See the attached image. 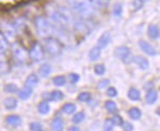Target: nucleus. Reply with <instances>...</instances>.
<instances>
[{
  "label": "nucleus",
  "mask_w": 160,
  "mask_h": 131,
  "mask_svg": "<svg viewBox=\"0 0 160 131\" xmlns=\"http://www.w3.org/2000/svg\"><path fill=\"white\" fill-rule=\"evenodd\" d=\"M43 97L47 100H51V101H59V100H62L64 98V94L62 93L59 90H56V91L52 92H46V93H43Z\"/></svg>",
  "instance_id": "9"
},
{
  "label": "nucleus",
  "mask_w": 160,
  "mask_h": 131,
  "mask_svg": "<svg viewBox=\"0 0 160 131\" xmlns=\"http://www.w3.org/2000/svg\"><path fill=\"white\" fill-rule=\"evenodd\" d=\"M100 53H102V49H99L97 46L93 47L89 52V58L91 61H97L100 56Z\"/></svg>",
  "instance_id": "25"
},
{
  "label": "nucleus",
  "mask_w": 160,
  "mask_h": 131,
  "mask_svg": "<svg viewBox=\"0 0 160 131\" xmlns=\"http://www.w3.org/2000/svg\"><path fill=\"white\" fill-rule=\"evenodd\" d=\"M0 29L2 31L1 33L6 37H13L16 34V28L11 22H7V20H1L0 22Z\"/></svg>",
  "instance_id": "8"
},
{
  "label": "nucleus",
  "mask_w": 160,
  "mask_h": 131,
  "mask_svg": "<svg viewBox=\"0 0 160 131\" xmlns=\"http://www.w3.org/2000/svg\"><path fill=\"white\" fill-rule=\"evenodd\" d=\"M38 84V77L35 75V74H30L29 76L26 78V81H25V86H28V87H34L35 85Z\"/></svg>",
  "instance_id": "17"
},
{
  "label": "nucleus",
  "mask_w": 160,
  "mask_h": 131,
  "mask_svg": "<svg viewBox=\"0 0 160 131\" xmlns=\"http://www.w3.org/2000/svg\"><path fill=\"white\" fill-rule=\"evenodd\" d=\"M34 26L38 35L44 38L50 37L55 34V25L47 17L38 15L34 18Z\"/></svg>",
  "instance_id": "3"
},
{
  "label": "nucleus",
  "mask_w": 160,
  "mask_h": 131,
  "mask_svg": "<svg viewBox=\"0 0 160 131\" xmlns=\"http://www.w3.org/2000/svg\"><path fill=\"white\" fill-rule=\"evenodd\" d=\"M44 46L50 56H59L62 52V44L53 36L44 38Z\"/></svg>",
  "instance_id": "4"
},
{
  "label": "nucleus",
  "mask_w": 160,
  "mask_h": 131,
  "mask_svg": "<svg viewBox=\"0 0 160 131\" xmlns=\"http://www.w3.org/2000/svg\"><path fill=\"white\" fill-rule=\"evenodd\" d=\"M113 127H114V124H113L112 119H107L105 120L104 131H113Z\"/></svg>",
  "instance_id": "36"
},
{
  "label": "nucleus",
  "mask_w": 160,
  "mask_h": 131,
  "mask_svg": "<svg viewBox=\"0 0 160 131\" xmlns=\"http://www.w3.org/2000/svg\"><path fill=\"white\" fill-rule=\"evenodd\" d=\"M52 82L56 86H63L65 85L66 83V77L65 76H56L55 78L52 79Z\"/></svg>",
  "instance_id": "30"
},
{
  "label": "nucleus",
  "mask_w": 160,
  "mask_h": 131,
  "mask_svg": "<svg viewBox=\"0 0 160 131\" xmlns=\"http://www.w3.org/2000/svg\"><path fill=\"white\" fill-rule=\"evenodd\" d=\"M12 50H13V56H14V59L17 61L18 63H25L27 61L28 56V51L22 47V45L19 44L15 43L12 47Z\"/></svg>",
  "instance_id": "6"
},
{
  "label": "nucleus",
  "mask_w": 160,
  "mask_h": 131,
  "mask_svg": "<svg viewBox=\"0 0 160 131\" xmlns=\"http://www.w3.org/2000/svg\"><path fill=\"white\" fill-rule=\"evenodd\" d=\"M157 99H158V93H157V91H155V90H149L148 93H146V96H145L146 104H153L157 101Z\"/></svg>",
  "instance_id": "18"
},
{
  "label": "nucleus",
  "mask_w": 160,
  "mask_h": 131,
  "mask_svg": "<svg viewBox=\"0 0 160 131\" xmlns=\"http://www.w3.org/2000/svg\"><path fill=\"white\" fill-rule=\"evenodd\" d=\"M111 41V34L110 32L106 31L102 33V35H100V37L98 38V42H97V47L99 48V49H104V48L107 47L108 45H109Z\"/></svg>",
  "instance_id": "11"
},
{
  "label": "nucleus",
  "mask_w": 160,
  "mask_h": 131,
  "mask_svg": "<svg viewBox=\"0 0 160 131\" xmlns=\"http://www.w3.org/2000/svg\"><path fill=\"white\" fill-rule=\"evenodd\" d=\"M29 55V58L34 62H40V61L43 60L44 55H45V50H44V47L41 45L38 42H34L31 45V48L28 52Z\"/></svg>",
  "instance_id": "5"
},
{
  "label": "nucleus",
  "mask_w": 160,
  "mask_h": 131,
  "mask_svg": "<svg viewBox=\"0 0 160 131\" xmlns=\"http://www.w3.org/2000/svg\"><path fill=\"white\" fill-rule=\"evenodd\" d=\"M84 117H86V115H84V112H78L76 113V114H74L73 116V123L74 124H80L81 122H83Z\"/></svg>",
  "instance_id": "33"
},
{
  "label": "nucleus",
  "mask_w": 160,
  "mask_h": 131,
  "mask_svg": "<svg viewBox=\"0 0 160 131\" xmlns=\"http://www.w3.org/2000/svg\"><path fill=\"white\" fill-rule=\"evenodd\" d=\"M122 11H123L122 4L121 3L114 4V7H113V15H115V16H120V15H122Z\"/></svg>",
  "instance_id": "39"
},
{
  "label": "nucleus",
  "mask_w": 160,
  "mask_h": 131,
  "mask_svg": "<svg viewBox=\"0 0 160 131\" xmlns=\"http://www.w3.org/2000/svg\"><path fill=\"white\" fill-rule=\"evenodd\" d=\"M141 2H146V1H148V0H140Z\"/></svg>",
  "instance_id": "45"
},
{
  "label": "nucleus",
  "mask_w": 160,
  "mask_h": 131,
  "mask_svg": "<svg viewBox=\"0 0 160 131\" xmlns=\"http://www.w3.org/2000/svg\"><path fill=\"white\" fill-rule=\"evenodd\" d=\"M128 115H129V117L131 119L138 120V119H141L142 112H141V110L139 109V108L133 107V108H130V109L128 110Z\"/></svg>",
  "instance_id": "22"
},
{
  "label": "nucleus",
  "mask_w": 160,
  "mask_h": 131,
  "mask_svg": "<svg viewBox=\"0 0 160 131\" xmlns=\"http://www.w3.org/2000/svg\"><path fill=\"white\" fill-rule=\"evenodd\" d=\"M114 55L118 59L123 61L125 64H128L131 61V52L130 49L126 46H120L114 51Z\"/></svg>",
  "instance_id": "7"
},
{
  "label": "nucleus",
  "mask_w": 160,
  "mask_h": 131,
  "mask_svg": "<svg viewBox=\"0 0 160 131\" xmlns=\"http://www.w3.org/2000/svg\"><path fill=\"white\" fill-rule=\"evenodd\" d=\"M69 7L82 18H90L94 14L91 0H66Z\"/></svg>",
  "instance_id": "2"
},
{
  "label": "nucleus",
  "mask_w": 160,
  "mask_h": 131,
  "mask_svg": "<svg viewBox=\"0 0 160 131\" xmlns=\"http://www.w3.org/2000/svg\"><path fill=\"white\" fill-rule=\"evenodd\" d=\"M50 128L52 131H62L64 128V122L61 117H56L52 119L50 124Z\"/></svg>",
  "instance_id": "16"
},
{
  "label": "nucleus",
  "mask_w": 160,
  "mask_h": 131,
  "mask_svg": "<svg viewBox=\"0 0 160 131\" xmlns=\"http://www.w3.org/2000/svg\"><path fill=\"white\" fill-rule=\"evenodd\" d=\"M4 107L8 110H14L16 109L17 107V99L14 98V97H8V98L4 99Z\"/></svg>",
  "instance_id": "23"
},
{
  "label": "nucleus",
  "mask_w": 160,
  "mask_h": 131,
  "mask_svg": "<svg viewBox=\"0 0 160 131\" xmlns=\"http://www.w3.org/2000/svg\"><path fill=\"white\" fill-rule=\"evenodd\" d=\"M127 96H128V98H129L130 100H132V101H139V100L141 99L140 91L135 89V87H131L129 91H128Z\"/></svg>",
  "instance_id": "20"
},
{
  "label": "nucleus",
  "mask_w": 160,
  "mask_h": 131,
  "mask_svg": "<svg viewBox=\"0 0 160 131\" xmlns=\"http://www.w3.org/2000/svg\"><path fill=\"white\" fill-rule=\"evenodd\" d=\"M10 70V64L3 58V55H0V74H6Z\"/></svg>",
  "instance_id": "26"
},
{
  "label": "nucleus",
  "mask_w": 160,
  "mask_h": 131,
  "mask_svg": "<svg viewBox=\"0 0 160 131\" xmlns=\"http://www.w3.org/2000/svg\"><path fill=\"white\" fill-rule=\"evenodd\" d=\"M18 97H19V99H22V100H27V99H29L31 96H32V93H33V91H32V89L31 87H28V86H24L22 89H20L18 92Z\"/></svg>",
  "instance_id": "15"
},
{
  "label": "nucleus",
  "mask_w": 160,
  "mask_h": 131,
  "mask_svg": "<svg viewBox=\"0 0 160 131\" xmlns=\"http://www.w3.org/2000/svg\"><path fill=\"white\" fill-rule=\"evenodd\" d=\"M75 28L77 29V31L81 32V33H88L89 32V27L87 26V22H77L76 25H75Z\"/></svg>",
  "instance_id": "29"
},
{
  "label": "nucleus",
  "mask_w": 160,
  "mask_h": 131,
  "mask_svg": "<svg viewBox=\"0 0 160 131\" xmlns=\"http://www.w3.org/2000/svg\"><path fill=\"white\" fill-rule=\"evenodd\" d=\"M94 71L96 75H104V74L106 73V67L105 65H102V64H96V65L94 66Z\"/></svg>",
  "instance_id": "35"
},
{
  "label": "nucleus",
  "mask_w": 160,
  "mask_h": 131,
  "mask_svg": "<svg viewBox=\"0 0 160 131\" xmlns=\"http://www.w3.org/2000/svg\"><path fill=\"white\" fill-rule=\"evenodd\" d=\"M111 119H112V122H113V124H114V126H122L123 123H124L122 116H120L118 114H113V117Z\"/></svg>",
  "instance_id": "38"
},
{
  "label": "nucleus",
  "mask_w": 160,
  "mask_h": 131,
  "mask_svg": "<svg viewBox=\"0 0 160 131\" xmlns=\"http://www.w3.org/2000/svg\"><path fill=\"white\" fill-rule=\"evenodd\" d=\"M122 126H123V128H124V131H132L133 130V126H132L131 123L124 122Z\"/></svg>",
  "instance_id": "43"
},
{
  "label": "nucleus",
  "mask_w": 160,
  "mask_h": 131,
  "mask_svg": "<svg viewBox=\"0 0 160 131\" xmlns=\"http://www.w3.org/2000/svg\"><path fill=\"white\" fill-rule=\"evenodd\" d=\"M107 95L109 97H117L118 96L117 89H115V87H113V86L108 87V89H107Z\"/></svg>",
  "instance_id": "41"
},
{
  "label": "nucleus",
  "mask_w": 160,
  "mask_h": 131,
  "mask_svg": "<svg viewBox=\"0 0 160 131\" xmlns=\"http://www.w3.org/2000/svg\"><path fill=\"white\" fill-rule=\"evenodd\" d=\"M68 131H80V129L77 126H72V127H69Z\"/></svg>",
  "instance_id": "44"
},
{
  "label": "nucleus",
  "mask_w": 160,
  "mask_h": 131,
  "mask_svg": "<svg viewBox=\"0 0 160 131\" xmlns=\"http://www.w3.org/2000/svg\"><path fill=\"white\" fill-rule=\"evenodd\" d=\"M49 18L53 25L65 28L71 25L72 20H73V16H72L71 11L68 9L58 7V9L49 11Z\"/></svg>",
  "instance_id": "1"
},
{
  "label": "nucleus",
  "mask_w": 160,
  "mask_h": 131,
  "mask_svg": "<svg viewBox=\"0 0 160 131\" xmlns=\"http://www.w3.org/2000/svg\"><path fill=\"white\" fill-rule=\"evenodd\" d=\"M51 71H52V67H51L50 64L44 63L41 65V67L38 68V75L41 77H43V78H47L51 74Z\"/></svg>",
  "instance_id": "14"
},
{
  "label": "nucleus",
  "mask_w": 160,
  "mask_h": 131,
  "mask_svg": "<svg viewBox=\"0 0 160 131\" xmlns=\"http://www.w3.org/2000/svg\"><path fill=\"white\" fill-rule=\"evenodd\" d=\"M6 123H7V125H9V126L16 127V126L20 125L22 119H20L18 115H9V116H7V119H6Z\"/></svg>",
  "instance_id": "19"
},
{
  "label": "nucleus",
  "mask_w": 160,
  "mask_h": 131,
  "mask_svg": "<svg viewBox=\"0 0 160 131\" xmlns=\"http://www.w3.org/2000/svg\"><path fill=\"white\" fill-rule=\"evenodd\" d=\"M4 91H6L7 93H11V94L17 93V92H18V86L14 83H8L4 85Z\"/></svg>",
  "instance_id": "32"
},
{
  "label": "nucleus",
  "mask_w": 160,
  "mask_h": 131,
  "mask_svg": "<svg viewBox=\"0 0 160 131\" xmlns=\"http://www.w3.org/2000/svg\"><path fill=\"white\" fill-rule=\"evenodd\" d=\"M78 100L81 102H88L91 100V94L88 92H82L78 95Z\"/></svg>",
  "instance_id": "34"
},
{
  "label": "nucleus",
  "mask_w": 160,
  "mask_h": 131,
  "mask_svg": "<svg viewBox=\"0 0 160 131\" xmlns=\"http://www.w3.org/2000/svg\"><path fill=\"white\" fill-rule=\"evenodd\" d=\"M30 130L31 131H43V126L38 122H33L30 124Z\"/></svg>",
  "instance_id": "37"
},
{
  "label": "nucleus",
  "mask_w": 160,
  "mask_h": 131,
  "mask_svg": "<svg viewBox=\"0 0 160 131\" xmlns=\"http://www.w3.org/2000/svg\"><path fill=\"white\" fill-rule=\"evenodd\" d=\"M105 108L107 109L108 112L112 113V114H115L118 112V106L113 100H107L105 102Z\"/></svg>",
  "instance_id": "27"
},
{
  "label": "nucleus",
  "mask_w": 160,
  "mask_h": 131,
  "mask_svg": "<svg viewBox=\"0 0 160 131\" xmlns=\"http://www.w3.org/2000/svg\"><path fill=\"white\" fill-rule=\"evenodd\" d=\"M133 62H135L141 69H143V70H146V69L149 67V62L148 61V59L142 56H135V58H133Z\"/></svg>",
  "instance_id": "12"
},
{
  "label": "nucleus",
  "mask_w": 160,
  "mask_h": 131,
  "mask_svg": "<svg viewBox=\"0 0 160 131\" xmlns=\"http://www.w3.org/2000/svg\"><path fill=\"white\" fill-rule=\"evenodd\" d=\"M38 112H40L41 114L46 115V114H48L49 111H50V106H49V104L46 101V100H44V101H41L40 104H38Z\"/></svg>",
  "instance_id": "24"
},
{
  "label": "nucleus",
  "mask_w": 160,
  "mask_h": 131,
  "mask_svg": "<svg viewBox=\"0 0 160 131\" xmlns=\"http://www.w3.org/2000/svg\"><path fill=\"white\" fill-rule=\"evenodd\" d=\"M109 84H110V80L109 79H102V80H100L98 82V89L99 90H104L106 89V87H108L109 86Z\"/></svg>",
  "instance_id": "40"
},
{
  "label": "nucleus",
  "mask_w": 160,
  "mask_h": 131,
  "mask_svg": "<svg viewBox=\"0 0 160 131\" xmlns=\"http://www.w3.org/2000/svg\"><path fill=\"white\" fill-rule=\"evenodd\" d=\"M148 36L152 38V40H158L159 35H160V31H159V26L152 24L148 26Z\"/></svg>",
  "instance_id": "13"
},
{
  "label": "nucleus",
  "mask_w": 160,
  "mask_h": 131,
  "mask_svg": "<svg viewBox=\"0 0 160 131\" xmlns=\"http://www.w3.org/2000/svg\"><path fill=\"white\" fill-rule=\"evenodd\" d=\"M68 79L72 83H77V82L80 80V76L77 75V74H75V73H72L68 75Z\"/></svg>",
  "instance_id": "42"
},
{
  "label": "nucleus",
  "mask_w": 160,
  "mask_h": 131,
  "mask_svg": "<svg viewBox=\"0 0 160 131\" xmlns=\"http://www.w3.org/2000/svg\"><path fill=\"white\" fill-rule=\"evenodd\" d=\"M139 46H140L141 50L143 51L144 53H146V55L152 56H157L156 49H155V48L151 45V44L146 42V41H143V40L139 41Z\"/></svg>",
  "instance_id": "10"
},
{
  "label": "nucleus",
  "mask_w": 160,
  "mask_h": 131,
  "mask_svg": "<svg viewBox=\"0 0 160 131\" xmlns=\"http://www.w3.org/2000/svg\"><path fill=\"white\" fill-rule=\"evenodd\" d=\"M9 49V43L7 37L0 32V55H4Z\"/></svg>",
  "instance_id": "21"
},
{
  "label": "nucleus",
  "mask_w": 160,
  "mask_h": 131,
  "mask_svg": "<svg viewBox=\"0 0 160 131\" xmlns=\"http://www.w3.org/2000/svg\"><path fill=\"white\" fill-rule=\"evenodd\" d=\"M62 111L64 113H66V114H73V113H75V111H76V106H75L74 104L68 102V104H65L62 107Z\"/></svg>",
  "instance_id": "31"
},
{
  "label": "nucleus",
  "mask_w": 160,
  "mask_h": 131,
  "mask_svg": "<svg viewBox=\"0 0 160 131\" xmlns=\"http://www.w3.org/2000/svg\"><path fill=\"white\" fill-rule=\"evenodd\" d=\"M91 3L93 7L96 9H104L108 6L109 0H91Z\"/></svg>",
  "instance_id": "28"
}]
</instances>
